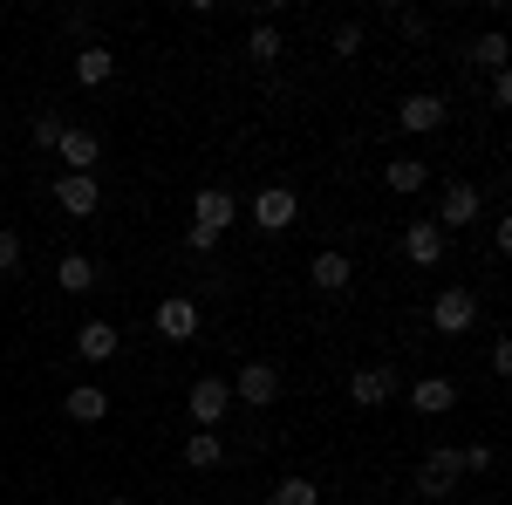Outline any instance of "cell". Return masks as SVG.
I'll return each instance as SVG.
<instances>
[{
    "label": "cell",
    "instance_id": "obj_21",
    "mask_svg": "<svg viewBox=\"0 0 512 505\" xmlns=\"http://www.w3.org/2000/svg\"><path fill=\"white\" fill-rule=\"evenodd\" d=\"M96 280H103V273H96L89 253H62V260H55V287H62V294H89Z\"/></svg>",
    "mask_w": 512,
    "mask_h": 505
},
{
    "label": "cell",
    "instance_id": "obj_11",
    "mask_svg": "<svg viewBox=\"0 0 512 505\" xmlns=\"http://www.w3.org/2000/svg\"><path fill=\"white\" fill-rule=\"evenodd\" d=\"M55 205H62L69 219H96V212H103V185H96V178H76V171H62V178H55Z\"/></svg>",
    "mask_w": 512,
    "mask_h": 505
},
{
    "label": "cell",
    "instance_id": "obj_9",
    "mask_svg": "<svg viewBox=\"0 0 512 505\" xmlns=\"http://www.w3.org/2000/svg\"><path fill=\"white\" fill-rule=\"evenodd\" d=\"M390 396H403V376L383 369V362H369V369H355V376H349V403H355V410H383Z\"/></svg>",
    "mask_w": 512,
    "mask_h": 505
},
{
    "label": "cell",
    "instance_id": "obj_4",
    "mask_svg": "<svg viewBox=\"0 0 512 505\" xmlns=\"http://www.w3.org/2000/svg\"><path fill=\"white\" fill-rule=\"evenodd\" d=\"M185 410H192V430H219L233 417V383H226V376H198V383L185 389Z\"/></svg>",
    "mask_w": 512,
    "mask_h": 505
},
{
    "label": "cell",
    "instance_id": "obj_24",
    "mask_svg": "<svg viewBox=\"0 0 512 505\" xmlns=\"http://www.w3.org/2000/svg\"><path fill=\"white\" fill-rule=\"evenodd\" d=\"M465 62H472V69H485V76H499V69H506V35H499V28H485V35L465 48Z\"/></svg>",
    "mask_w": 512,
    "mask_h": 505
},
{
    "label": "cell",
    "instance_id": "obj_32",
    "mask_svg": "<svg viewBox=\"0 0 512 505\" xmlns=\"http://www.w3.org/2000/svg\"><path fill=\"white\" fill-rule=\"evenodd\" d=\"M103 505H130V499H103Z\"/></svg>",
    "mask_w": 512,
    "mask_h": 505
},
{
    "label": "cell",
    "instance_id": "obj_15",
    "mask_svg": "<svg viewBox=\"0 0 512 505\" xmlns=\"http://www.w3.org/2000/svg\"><path fill=\"white\" fill-rule=\"evenodd\" d=\"M444 246H451V239L437 233L431 219H410V226H403V260H410V267H437Z\"/></svg>",
    "mask_w": 512,
    "mask_h": 505
},
{
    "label": "cell",
    "instance_id": "obj_10",
    "mask_svg": "<svg viewBox=\"0 0 512 505\" xmlns=\"http://www.w3.org/2000/svg\"><path fill=\"white\" fill-rule=\"evenodd\" d=\"M151 328H158V342H198V301L192 294H164Z\"/></svg>",
    "mask_w": 512,
    "mask_h": 505
},
{
    "label": "cell",
    "instance_id": "obj_3",
    "mask_svg": "<svg viewBox=\"0 0 512 505\" xmlns=\"http://www.w3.org/2000/svg\"><path fill=\"white\" fill-rule=\"evenodd\" d=\"M478 212H485V198H478V185H472V178H451V185L437 192V212H431V226H437L444 239H451V233H465V226H472Z\"/></svg>",
    "mask_w": 512,
    "mask_h": 505
},
{
    "label": "cell",
    "instance_id": "obj_31",
    "mask_svg": "<svg viewBox=\"0 0 512 505\" xmlns=\"http://www.w3.org/2000/svg\"><path fill=\"white\" fill-rule=\"evenodd\" d=\"M492 376H499V383H506V376H512V342H506V335L492 342Z\"/></svg>",
    "mask_w": 512,
    "mask_h": 505
},
{
    "label": "cell",
    "instance_id": "obj_14",
    "mask_svg": "<svg viewBox=\"0 0 512 505\" xmlns=\"http://www.w3.org/2000/svg\"><path fill=\"white\" fill-rule=\"evenodd\" d=\"M76 355L82 362H117L123 355V328L117 321H82L76 328Z\"/></svg>",
    "mask_w": 512,
    "mask_h": 505
},
{
    "label": "cell",
    "instance_id": "obj_26",
    "mask_svg": "<svg viewBox=\"0 0 512 505\" xmlns=\"http://www.w3.org/2000/svg\"><path fill=\"white\" fill-rule=\"evenodd\" d=\"M328 48H335V55H342V62H349V55H362V21H342V28H335V41H328Z\"/></svg>",
    "mask_w": 512,
    "mask_h": 505
},
{
    "label": "cell",
    "instance_id": "obj_23",
    "mask_svg": "<svg viewBox=\"0 0 512 505\" xmlns=\"http://www.w3.org/2000/svg\"><path fill=\"white\" fill-rule=\"evenodd\" d=\"M267 505H321V485H315V478H301V471H287V478H274Z\"/></svg>",
    "mask_w": 512,
    "mask_h": 505
},
{
    "label": "cell",
    "instance_id": "obj_22",
    "mask_svg": "<svg viewBox=\"0 0 512 505\" xmlns=\"http://www.w3.org/2000/svg\"><path fill=\"white\" fill-rule=\"evenodd\" d=\"M185 465L192 471H219L226 465V437H219V430H192V437H185Z\"/></svg>",
    "mask_w": 512,
    "mask_h": 505
},
{
    "label": "cell",
    "instance_id": "obj_18",
    "mask_svg": "<svg viewBox=\"0 0 512 505\" xmlns=\"http://www.w3.org/2000/svg\"><path fill=\"white\" fill-rule=\"evenodd\" d=\"M62 410H69V424H103L110 417V389L103 383H76L62 396Z\"/></svg>",
    "mask_w": 512,
    "mask_h": 505
},
{
    "label": "cell",
    "instance_id": "obj_27",
    "mask_svg": "<svg viewBox=\"0 0 512 505\" xmlns=\"http://www.w3.org/2000/svg\"><path fill=\"white\" fill-rule=\"evenodd\" d=\"M62 130H69L62 117H35V130H28V137H35V151H55V144H62Z\"/></svg>",
    "mask_w": 512,
    "mask_h": 505
},
{
    "label": "cell",
    "instance_id": "obj_17",
    "mask_svg": "<svg viewBox=\"0 0 512 505\" xmlns=\"http://www.w3.org/2000/svg\"><path fill=\"white\" fill-rule=\"evenodd\" d=\"M55 157H62V164H69L76 178H96V157H103V144H96V130H62Z\"/></svg>",
    "mask_w": 512,
    "mask_h": 505
},
{
    "label": "cell",
    "instance_id": "obj_29",
    "mask_svg": "<svg viewBox=\"0 0 512 505\" xmlns=\"http://www.w3.org/2000/svg\"><path fill=\"white\" fill-rule=\"evenodd\" d=\"M396 28L410 41H431V14H410V7H396Z\"/></svg>",
    "mask_w": 512,
    "mask_h": 505
},
{
    "label": "cell",
    "instance_id": "obj_5",
    "mask_svg": "<svg viewBox=\"0 0 512 505\" xmlns=\"http://www.w3.org/2000/svg\"><path fill=\"white\" fill-rule=\"evenodd\" d=\"M451 123V103L437 96V89H410L403 103H396V130H410V137H431Z\"/></svg>",
    "mask_w": 512,
    "mask_h": 505
},
{
    "label": "cell",
    "instance_id": "obj_13",
    "mask_svg": "<svg viewBox=\"0 0 512 505\" xmlns=\"http://www.w3.org/2000/svg\"><path fill=\"white\" fill-rule=\"evenodd\" d=\"M308 280H315L321 294H349V280H355V260L342 253V246H321L315 260H308Z\"/></svg>",
    "mask_w": 512,
    "mask_h": 505
},
{
    "label": "cell",
    "instance_id": "obj_7",
    "mask_svg": "<svg viewBox=\"0 0 512 505\" xmlns=\"http://www.w3.org/2000/svg\"><path fill=\"white\" fill-rule=\"evenodd\" d=\"M233 383V403H246V410H267V403H280V369L274 362H239V376H226Z\"/></svg>",
    "mask_w": 512,
    "mask_h": 505
},
{
    "label": "cell",
    "instance_id": "obj_6",
    "mask_svg": "<svg viewBox=\"0 0 512 505\" xmlns=\"http://www.w3.org/2000/svg\"><path fill=\"white\" fill-rule=\"evenodd\" d=\"M294 219H301V198H294V185H260L253 192V226L260 233H294Z\"/></svg>",
    "mask_w": 512,
    "mask_h": 505
},
{
    "label": "cell",
    "instance_id": "obj_16",
    "mask_svg": "<svg viewBox=\"0 0 512 505\" xmlns=\"http://www.w3.org/2000/svg\"><path fill=\"white\" fill-rule=\"evenodd\" d=\"M76 82L82 89H110V82H117V55H110L103 41H82L76 48Z\"/></svg>",
    "mask_w": 512,
    "mask_h": 505
},
{
    "label": "cell",
    "instance_id": "obj_19",
    "mask_svg": "<svg viewBox=\"0 0 512 505\" xmlns=\"http://www.w3.org/2000/svg\"><path fill=\"white\" fill-rule=\"evenodd\" d=\"M383 185H390L396 198L424 192V185H431V164H424V157H390V164H383Z\"/></svg>",
    "mask_w": 512,
    "mask_h": 505
},
{
    "label": "cell",
    "instance_id": "obj_25",
    "mask_svg": "<svg viewBox=\"0 0 512 505\" xmlns=\"http://www.w3.org/2000/svg\"><path fill=\"white\" fill-rule=\"evenodd\" d=\"M492 465H499L492 444H458V471H472V478H478V471H492Z\"/></svg>",
    "mask_w": 512,
    "mask_h": 505
},
{
    "label": "cell",
    "instance_id": "obj_20",
    "mask_svg": "<svg viewBox=\"0 0 512 505\" xmlns=\"http://www.w3.org/2000/svg\"><path fill=\"white\" fill-rule=\"evenodd\" d=\"M280 55H287L280 28H274V21H253V28H246V62H253V69H274Z\"/></svg>",
    "mask_w": 512,
    "mask_h": 505
},
{
    "label": "cell",
    "instance_id": "obj_8",
    "mask_svg": "<svg viewBox=\"0 0 512 505\" xmlns=\"http://www.w3.org/2000/svg\"><path fill=\"white\" fill-rule=\"evenodd\" d=\"M192 226H205V233H233L239 226V198L226 192V185H198V198H192Z\"/></svg>",
    "mask_w": 512,
    "mask_h": 505
},
{
    "label": "cell",
    "instance_id": "obj_28",
    "mask_svg": "<svg viewBox=\"0 0 512 505\" xmlns=\"http://www.w3.org/2000/svg\"><path fill=\"white\" fill-rule=\"evenodd\" d=\"M185 253H192V260H212V253H219V233H205V226H185Z\"/></svg>",
    "mask_w": 512,
    "mask_h": 505
},
{
    "label": "cell",
    "instance_id": "obj_30",
    "mask_svg": "<svg viewBox=\"0 0 512 505\" xmlns=\"http://www.w3.org/2000/svg\"><path fill=\"white\" fill-rule=\"evenodd\" d=\"M14 267H21V233L0 226V273H14Z\"/></svg>",
    "mask_w": 512,
    "mask_h": 505
},
{
    "label": "cell",
    "instance_id": "obj_1",
    "mask_svg": "<svg viewBox=\"0 0 512 505\" xmlns=\"http://www.w3.org/2000/svg\"><path fill=\"white\" fill-rule=\"evenodd\" d=\"M431 328L444 335V342H458V335H472V328H478V294L465 287V280L437 287V301H431Z\"/></svg>",
    "mask_w": 512,
    "mask_h": 505
},
{
    "label": "cell",
    "instance_id": "obj_12",
    "mask_svg": "<svg viewBox=\"0 0 512 505\" xmlns=\"http://www.w3.org/2000/svg\"><path fill=\"white\" fill-rule=\"evenodd\" d=\"M403 396H410L417 417H451V410H458V383H451V376H424V383H410Z\"/></svg>",
    "mask_w": 512,
    "mask_h": 505
},
{
    "label": "cell",
    "instance_id": "obj_2",
    "mask_svg": "<svg viewBox=\"0 0 512 505\" xmlns=\"http://www.w3.org/2000/svg\"><path fill=\"white\" fill-rule=\"evenodd\" d=\"M458 478H465V471H458V444H431V451H424V465L410 471V492H417V499H451V492H458Z\"/></svg>",
    "mask_w": 512,
    "mask_h": 505
}]
</instances>
